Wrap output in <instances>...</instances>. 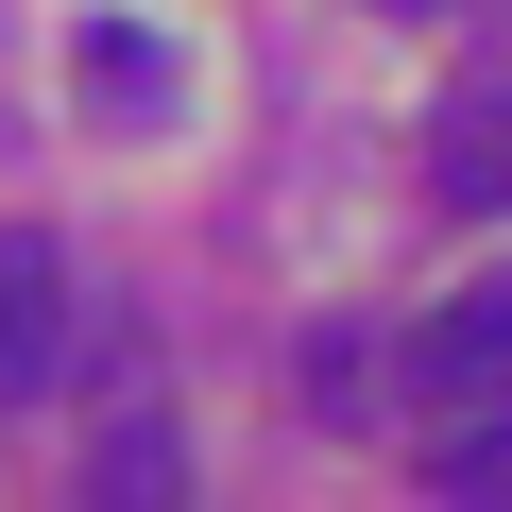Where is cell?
<instances>
[{
  "instance_id": "cell-5",
  "label": "cell",
  "mask_w": 512,
  "mask_h": 512,
  "mask_svg": "<svg viewBox=\"0 0 512 512\" xmlns=\"http://www.w3.org/2000/svg\"><path fill=\"white\" fill-rule=\"evenodd\" d=\"M427 478H444V495H512V393L427 410Z\"/></svg>"
},
{
  "instance_id": "cell-3",
  "label": "cell",
  "mask_w": 512,
  "mask_h": 512,
  "mask_svg": "<svg viewBox=\"0 0 512 512\" xmlns=\"http://www.w3.org/2000/svg\"><path fill=\"white\" fill-rule=\"evenodd\" d=\"M427 188L444 205H512V69H461L427 103Z\"/></svg>"
},
{
  "instance_id": "cell-2",
  "label": "cell",
  "mask_w": 512,
  "mask_h": 512,
  "mask_svg": "<svg viewBox=\"0 0 512 512\" xmlns=\"http://www.w3.org/2000/svg\"><path fill=\"white\" fill-rule=\"evenodd\" d=\"M410 393H427V410L512 393V274H478V291H444V308L410 325Z\"/></svg>"
},
{
  "instance_id": "cell-1",
  "label": "cell",
  "mask_w": 512,
  "mask_h": 512,
  "mask_svg": "<svg viewBox=\"0 0 512 512\" xmlns=\"http://www.w3.org/2000/svg\"><path fill=\"white\" fill-rule=\"evenodd\" d=\"M69 359H86V291H69V239H52V222H0V410L69 393Z\"/></svg>"
},
{
  "instance_id": "cell-7",
  "label": "cell",
  "mask_w": 512,
  "mask_h": 512,
  "mask_svg": "<svg viewBox=\"0 0 512 512\" xmlns=\"http://www.w3.org/2000/svg\"><path fill=\"white\" fill-rule=\"evenodd\" d=\"M376 18H427V0H376Z\"/></svg>"
},
{
  "instance_id": "cell-4",
  "label": "cell",
  "mask_w": 512,
  "mask_h": 512,
  "mask_svg": "<svg viewBox=\"0 0 512 512\" xmlns=\"http://www.w3.org/2000/svg\"><path fill=\"white\" fill-rule=\"evenodd\" d=\"M69 86H86V120H171V52H154V18H86L69 35Z\"/></svg>"
},
{
  "instance_id": "cell-6",
  "label": "cell",
  "mask_w": 512,
  "mask_h": 512,
  "mask_svg": "<svg viewBox=\"0 0 512 512\" xmlns=\"http://www.w3.org/2000/svg\"><path fill=\"white\" fill-rule=\"evenodd\" d=\"M86 495H120V512H154V495H188V444H171L154 410H120V427H103V461H86Z\"/></svg>"
}]
</instances>
